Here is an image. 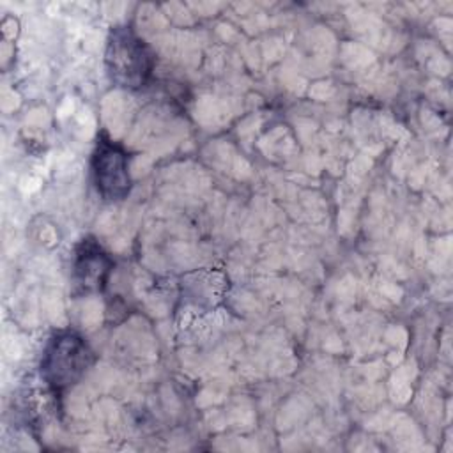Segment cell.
Wrapping results in <instances>:
<instances>
[{
  "instance_id": "6da1fadb",
  "label": "cell",
  "mask_w": 453,
  "mask_h": 453,
  "mask_svg": "<svg viewBox=\"0 0 453 453\" xmlns=\"http://www.w3.org/2000/svg\"><path fill=\"white\" fill-rule=\"evenodd\" d=\"M156 65L150 46L127 25L113 27L106 37L104 67L110 81L126 90H138L149 83Z\"/></svg>"
},
{
  "instance_id": "7a4b0ae2",
  "label": "cell",
  "mask_w": 453,
  "mask_h": 453,
  "mask_svg": "<svg viewBox=\"0 0 453 453\" xmlns=\"http://www.w3.org/2000/svg\"><path fill=\"white\" fill-rule=\"evenodd\" d=\"M94 363L88 342L73 329L53 333L42 350L41 377L53 393L73 388Z\"/></svg>"
},
{
  "instance_id": "3957f363",
  "label": "cell",
  "mask_w": 453,
  "mask_h": 453,
  "mask_svg": "<svg viewBox=\"0 0 453 453\" xmlns=\"http://www.w3.org/2000/svg\"><path fill=\"white\" fill-rule=\"evenodd\" d=\"M92 182L97 195L106 202L124 200L133 186L129 172V156L126 149L101 133L90 159Z\"/></svg>"
},
{
  "instance_id": "277c9868",
  "label": "cell",
  "mask_w": 453,
  "mask_h": 453,
  "mask_svg": "<svg viewBox=\"0 0 453 453\" xmlns=\"http://www.w3.org/2000/svg\"><path fill=\"white\" fill-rule=\"evenodd\" d=\"M113 260L94 237H83L73 253L71 281L76 294H97L106 288Z\"/></svg>"
}]
</instances>
